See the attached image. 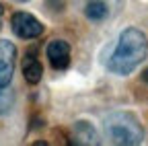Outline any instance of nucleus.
Returning a JSON list of instances; mask_svg holds the SVG:
<instances>
[{
    "label": "nucleus",
    "mask_w": 148,
    "mask_h": 146,
    "mask_svg": "<svg viewBox=\"0 0 148 146\" xmlns=\"http://www.w3.org/2000/svg\"><path fill=\"white\" fill-rule=\"evenodd\" d=\"M146 56H148L146 35L136 27H127L121 31L117 45L107 62V68L117 76H127L134 72V68L138 64H142L146 60Z\"/></svg>",
    "instance_id": "nucleus-1"
},
{
    "label": "nucleus",
    "mask_w": 148,
    "mask_h": 146,
    "mask_svg": "<svg viewBox=\"0 0 148 146\" xmlns=\"http://www.w3.org/2000/svg\"><path fill=\"white\" fill-rule=\"evenodd\" d=\"M103 130L111 144L127 146V144H140L144 140L142 123L132 113H125V111H113V113L105 115Z\"/></svg>",
    "instance_id": "nucleus-2"
},
{
    "label": "nucleus",
    "mask_w": 148,
    "mask_h": 146,
    "mask_svg": "<svg viewBox=\"0 0 148 146\" xmlns=\"http://www.w3.org/2000/svg\"><path fill=\"white\" fill-rule=\"evenodd\" d=\"M76 4H80L84 19L90 23H103L121 10V0H76Z\"/></svg>",
    "instance_id": "nucleus-3"
},
{
    "label": "nucleus",
    "mask_w": 148,
    "mask_h": 146,
    "mask_svg": "<svg viewBox=\"0 0 148 146\" xmlns=\"http://www.w3.org/2000/svg\"><path fill=\"white\" fill-rule=\"evenodd\" d=\"M12 33L21 39H37L43 33V25L29 12H14L10 19Z\"/></svg>",
    "instance_id": "nucleus-4"
},
{
    "label": "nucleus",
    "mask_w": 148,
    "mask_h": 146,
    "mask_svg": "<svg viewBox=\"0 0 148 146\" xmlns=\"http://www.w3.org/2000/svg\"><path fill=\"white\" fill-rule=\"evenodd\" d=\"M16 47L8 39H0V86H10L14 76Z\"/></svg>",
    "instance_id": "nucleus-5"
},
{
    "label": "nucleus",
    "mask_w": 148,
    "mask_h": 146,
    "mask_svg": "<svg viewBox=\"0 0 148 146\" xmlns=\"http://www.w3.org/2000/svg\"><path fill=\"white\" fill-rule=\"evenodd\" d=\"M47 60H49V66L56 68V70H66L70 66V43L64 41V39H53L47 43Z\"/></svg>",
    "instance_id": "nucleus-6"
},
{
    "label": "nucleus",
    "mask_w": 148,
    "mask_h": 146,
    "mask_svg": "<svg viewBox=\"0 0 148 146\" xmlns=\"http://www.w3.org/2000/svg\"><path fill=\"white\" fill-rule=\"evenodd\" d=\"M23 76L29 84H37L43 76V66H41V62L37 60V56L33 51L23 58Z\"/></svg>",
    "instance_id": "nucleus-7"
},
{
    "label": "nucleus",
    "mask_w": 148,
    "mask_h": 146,
    "mask_svg": "<svg viewBox=\"0 0 148 146\" xmlns=\"http://www.w3.org/2000/svg\"><path fill=\"white\" fill-rule=\"evenodd\" d=\"M74 134H76V140L74 144H86V146H95V144H101V138L95 130V125L88 123V121H78L76 127H74Z\"/></svg>",
    "instance_id": "nucleus-8"
},
{
    "label": "nucleus",
    "mask_w": 148,
    "mask_h": 146,
    "mask_svg": "<svg viewBox=\"0 0 148 146\" xmlns=\"http://www.w3.org/2000/svg\"><path fill=\"white\" fill-rule=\"evenodd\" d=\"M14 105V95L8 86H0V117L8 115V111Z\"/></svg>",
    "instance_id": "nucleus-9"
},
{
    "label": "nucleus",
    "mask_w": 148,
    "mask_h": 146,
    "mask_svg": "<svg viewBox=\"0 0 148 146\" xmlns=\"http://www.w3.org/2000/svg\"><path fill=\"white\" fill-rule=\"evenodd\" d=\"M49 6H53V8H64V2H58V0H49Z\"/></svg>",
    "instance_id": "nucleus-10"
},
{
    "label": "nucleus",
    "mask_w": 148,
    "mask_h": 146,
    "mask_svg": "<svg viewBox=\"0 0 148 146\" xmlns=\"http://www.w3.org/2000/svg\"><path fill=\"white\" fill-rule=\"evenodd\" d=\"M142 80H144V82H148V68L142 72Z\"/></svg>",
    "instance_id": "nucleus-11"
},
{
    "label": "nucleus",
    "mask_w": 148,
    "mask_h": 146,
    "mask_svg": "<svg viewBox=\"0 0 148 146\" xmlns=\"http://www.w3.org/2000/svg\"><path fill=\"white\" fill-rule=\"evenodd\" d=\"M2 14H4V6H2V4H0V16H2Z\"/></svg>",
    "instance_id": "nucleus-12"
},
{
    "label": "nucleus",
    "mask_w": 148,
    "mask_h": 146,
    "mask_svg": "<svg viewBox=\"0 0 148 146\" xmlns=\"http://www.w3.org/2000/svg\"><path fill=\"white\" fill-rule=\"evenodd\" d=\"M14 2H29V0H14Z\"/></svg>",
    "instance_id": "nucleus-13"
},
{
    "label": "nucleus",
    "mask_w": 148,
    "mask_h": 146,
    "mask_svg": "<svg viewBox=\"0 0 148 146\" xmlns=\"http://www.w3.org/2000/svg\"><path fill=\"white\" fill-rule=\"evenodd\" d=\"M0 27H2V21H0Z\"/></svg>",
    "instance_id": "nucleus-14"
}]
</instances>
